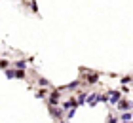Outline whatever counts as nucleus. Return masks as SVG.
I'll return each instance as SVG.
<instances>
[{
    "mask_svg": "<svg viewBox=\"0 0 133 123\" xmlns=\"http://www.w3.org/2000/svg\"><path fill=\"white\" fill-rule=\"evenodd\" d=\"M120 119H122V121H131V112H122Z\"/></svg>",
    "mask_w": 133,
    "mask_h": 123,
    "instance_id": "9d476101",
    "label": "nucleus"
},
{
    "mask_svg": "<svg viewBox=\"0 0 133 123\" xmlns=\"http://www.w3.org/2000/svg\"><path fill=\"white\" fill-rule=\"evenodd\" d=\"M108 123H118V119H116V118H110V119H108Z\"/></svg>",
    "mask_w": 133,
    "mask_h": 123,
    "instance_id": "a211bd4d",
    "label": "nucleus"
},
{
    "mask_svg": "<svg viewBox=\"0 0 133 123\" xmlns=\"http://www.w3.org/2000/svg\"><path fill=\"white\" fill-rule=\"evenodd\" d=\"M38 83L42 85V87H48V85H50V82H48V79H44V78H40V79H38Z\"/></svg>",
    "mask_w": 133,
    "mask_h": 123,
    "instance_id": "2eb2a0df",
    "label": "nucleus"
},
{
    "mask_svg": "<svg viewBox=\"0 0 133 123\" xmlns=\"http://www.w3.org/2000/svg\"><path fill=\"white\" fill-rule=\"evenodd\" d=\"M0 68H2V70L10 68V61H0Z\"/></svg>",
    "mask_w": 133,
    "mask_h": 123,
    "instance_id": "4468645a",
    "label": "nucleus"
},
{
    "mask_svg": "<svg viewBox=\"0 0 133 123\" xmlns=\"http://www.w3.org/2000/svg\"><path fill=\"white\" fill-rule=\"evenodd\" d=\"M120 98H122V93H120V91H110V93H108V100L112 104H116Z\"/></svg>",
    "mask_w": 133,
    "mask_h": 123,
    "instance_id": "7ed1b4c3",
    "label": "nucleus"
},
{
    "mask_svg": "<svg viewBox=\"0 0 133 123\" xmlns=\"http://www.w3.org/2000/svg\"><path fill=\"white\" fill-rule=\"evenodd\" d=\"M14 78L23 79V78H25V70H15V72H14Z\"/></svg>",
    "mask_w": 133,
    "mask_h": 123,
    "instance_id": "9b49d317",
    "label": "nucleus"
},
{
    "mask_svg": "<svg viewBox=\"0 0 133 123\" xmlns=\"http://www.w3.org/2000/svg\"><path fill=\"white\" fill-rule=\"evenodd\" d=\"M74 114H76V108H70V110H69V114H66V118H69V119H70V118H74Z\"/></svg>",
    "mask_w": 133,
    "mask_h": 123,
    "instance_id": "dca6fc26",
    "label": "nucleus"
},
{
    "mask_svg": "<svg viewBox=\"0 0 133 123\" xmlns=\"http://www.w3.org/2000/svg\"><path fill=\"white\" fill-rule=\"evenodd\" d=\"M14 68H15V70H25V68H27V61H15V63H14Z\"/></svg>",
    "mask_w": 133,
    "mask_h": 123,
    "instance_id": "0eeeda50",
    "label": "nucleus"
},
{
    "mask_svg": "<svg viewBox=\"0 0 133 123\" xmlns=\"http://www.w3.org/2000/svg\"><path fill=\"white\" fill-rule=\"evenodd\" d=\"M46 95H48V91H46V87H44V89H40L38 93H36V98H44Z\"/></svg>",
    "mask_w": 133,
    "mask_h": 123,
    "instance_id": "f8f14e48",
    "label": "nucleus"
},
{
    "mask_svg": "<svg viewBox=\"0 0 133 123\" xmlns=\"http://www.w3.org/2000/svg\"><path fill=\"white\" fill-rule=\"evenodd\" d=\"M97 97H99V93H91L89 97H86V100H88L89 106H95V104L99 102V100H97Z\"/></svg>",
    "mask_w": 133,
    "mask_h": 123,
    "instance_id": "39448f33",
    "label": "nucleus"
},
{
    "mask_svg": "<svg viewBox=\"0 0 133 123\" xmlns=\"http://www.w3.org/2000/svg\"><path fill=\"white\" fill-rule=\"evenodd\" d=\"M4 72H6V78H10V79H14V72H15V70H11V68H6Z\"/></svg>",
    "mask_w": 133,
    "mask_h": 123,
    "instance_id": "ddd939ff",
    "label": "nucleus"
},
{
    "mask_svg": "<svg viewBox=\"0 0 133 123\" xmlns=\"http://www.w3.org/2000/svg\"><path fill=\"white\" fill-rule=\"evenodd\" d=\"M122 123H131V121H122Z\"/></svg>",
    "mask_w": 133,
    "mask_h": 123,
    "instance_id": "6ab92c4d",
    "label": "nucleus"
},
{
    "mask_svg": "<svg viewBox=\"0 0 133 123\" xmlns=\"http://www.w3.org/2000/svg\"><path fill=\"white\" fill-rule=\"evenodd\" d=\"M116 108L120 110V112H129V110H131V102H129V100H124V98H120V100L116 102Z\"/></svg>",
    "mask_w": 133,
    "mask_h": 123,
    "instance_id": "f257e3e1",
    "label": "nucleus"
},
{
    "mask_svg": "<svg viewBox=\"0 0 133 123\" xmlns=\"http://www.w3.org/2000/svg\"><path fill=\"white\" fill-rule=\"evenodd\" d=\"M97 79H99V76H97L95 72H89L88 76H86V82H88V83H97Z\"/></svg>",
    "mask_w": 133,
    "mask_h": 123,
    "instance_id": "423d86ee",
    "label": "nucleus"
},
{
    "mask_svg": "<svg viewBox=\"0 0 133 123\" xmlns=\"http://www.w3.org/2000/svg\"><path fill=\"white\" fill-rule=\"evenodd\" d=\"M59 98H61V93H59V89L51 91V95H50V106H57V104H59Z\"/></svg>",
    "mask_w": 133,
    "mask_h": 123,
    "instance_id": "f03ea898",
    "label": "nucleus"
},
{
    "mask_svg": "<svg viewBox=\"0 0 133 123\" xmlns=\"http://www.w3.org/2000/svg\"><path fill=\"white\" fill-rule=\"evenodd\" d=\"M129 82H131V76H124V78H122V83H124V85H128Z\"/></svg>",
    "mask_w": 133,
    "mask_h": 123,
    "instance_id": "f3484780",
    "label": "nucleus"
},
{
    "mask_svg": "<svg viewBox=\"0 0 133 123\" xmlns=\"http://www.w3.org/2000/svg\"><path fill=\"white\" fill-rule=\"evenodd\" d=\"M86 97H88V93H86V91H78V104H84V102H86Z\"/></svg>",
    "mask_w": 133,
    "mask_h": 123,
    "instance_id": "1a4fd4ad",
    "label": "nucleus"
},
{
    "mask_svg": "<svg viewBox=\"0 0 133 123\" xmlns=\"http://www.w3.org/2000/svg\"><path fill=\"white\" fill-rule=\"evenodd\" d=\"M78 85H80V82L78 79H74V82H70L69 85H65L63 89H69V91H74V89H78Z\"/></svg>",
    "mask_w": 133,
    "mask_h": 123,
    "instance_id": "6e6552de",
    "label": "nucleus"
},
{
    "mask_svg": "<svg viewBox=\"0 0 133 123\" xmlns=\"http://www.w3.org/2000/svg\"><path fill=\"white\" fill-rule=\"evenodd\" d=\"M50 114L53 115V118H57V119H61V118H63V110H61V108H57V106H50Z\"/></svg>",
    "mask_w": 133,
    "mask_h": 123,
    "instance_id": "20e7f679",
    "label": "nucleus"
}]
</instances>
